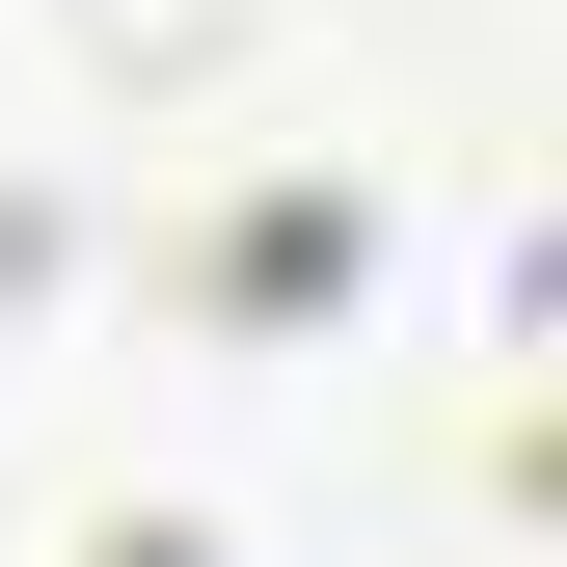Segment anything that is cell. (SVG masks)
<instances>
[{
  "label": "cell",
  "instance_id": "1",
  "mask_svg": "<svg viewBox=\"0 0 567 567\" xmlns=\"http://www.w3.org/2000/svg\"><path fill=\"white\" fill-rule=\"evenodd\" d=\"M54 28H82V54H109V82H217V54H244V28H298V0H54Z\"/></svg>",
  "mask_w": 567,
  "mask_h": 567
}]
</instances>
